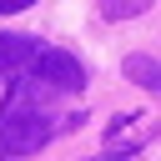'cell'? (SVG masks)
<instances>
[{
	"instance_id": "5b68a950",
	"label": "cell",
	"mask_w": 161,
	"mask_h": 161,
	"mask_svg": "<svg viewBox=\"0 0 161 161\" xmlns=\"http://www.w3.org/2000/svg\"><path fill=\"white\" fill-rule=\"evenodd\" d=\"M96 10H101L106 20H131V15L151 10V0H96Z\"/></svg>"
},
{
	"instance_id": "8992f818",
	"label": "cell",
	"mask_w": 161,
	"mask_h": 161,
	"mask_svg": "<svg viewBox=\"0 0 161 161\" xmlns=\"http://www.w3.org/2000/svg\"><path fill=\"white\" fill-rule=\"evenodd\" d=\"M35 0H0V15H15V10H30Z\"/></svg>"
},
{
	"instance_id": "277c9868",
	"label": "cell",
	"mask_w": 161,
	"mask_h": 161,
	"mask_svg": "<svg viewBox=\"0 0 161 161\" xmlns=\"http://www.w3.org/2000/svg\"><path fill=\"white\" fill-rule=\"evenodd\" d=\"M126 75H131L141 91L161 96V60H156V55H126Z\"/></svg>"
},
{
	"instance_id": "6da1fadb",
	"label": "cell",
	"mask_w": 161,
	"mask_h": 161,
	"mask_svg": "<svg viewBox=\"0 0 161 161\" xmlns=\"http://www.w3.org/2000/svg\"><path fill=\"white\" fill-rule=\"evenodd\" d=\"M55 131H60V121L50 111H40V106H10V111H0V156H30Z\"/></svg>"
},
{
	"instance_id": "7a4b0ae2",
	"label": "cell",
	"mask_w": 161,
	"mask_h": 161,
	"mask_svg": "<svg viewBox=\"0 0 161 161\" xmlns=\"http://www.w3.org/2000/svg\"><path fill=\"white\" fill-rule=\"evenodd\" d=\"M30 80L45 86V91H65V96L86 91V70H80V60L65 55V50H55V45H40V55L30 60Z\"/></svg>"
},
{
	"instance_id": "3957f363",
	"label": "cell",
	"mask_w": 161,
	"mask_h": 161,
	"mask_svg": "<svg viewBox=\"0 0 161 161\" xmlns=\"http://www.w3.org/2000/svg\"><path fill=\"white\" fill-rule=\"evenodd\" d=\"M35 55H40V40H35V35H0V75L30 70Z\"/></svg>"
}]
</instances>
